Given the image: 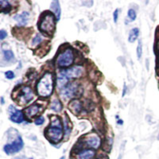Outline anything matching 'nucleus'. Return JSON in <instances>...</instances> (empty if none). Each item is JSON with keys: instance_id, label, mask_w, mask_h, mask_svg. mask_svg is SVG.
I'll list each match as a JSON object with an SVG mask.
<instances>
[{"instance_id": "3", "label": "nucleus", "mask_w": 159, "mask_h": 159, "mask_svg": "<svg viewBox=\"0 0 159 159\" xmlns=\"http://www.w3.org/2000/svg\"><path fill=\"white\" fill-rule=\"evenodd\" d=\"M83 92L81 86L77 83H71L67 84L61 90V96L65 99H72L76 96H80Z\"/></svg>"}, {"instance_id": "21", "label": "nucleus", "mask_w": 159, "mask_h": 159, "mask_svg": "<svg viewBox=\"0 0 159 159\" xmlns=\"http://www.w3.org/2000/svg\"><path fill=\"white\" fill-rule=\"evenodd\" d=\"M3 57H4V59H5L6 61H11L12 59H14V57H15V54H14V52H13L11 50H4Z\"/></svg>"}, {"instance_id": "31", "label": "nucleus", "mask_w": 159, "mask_h": 159, "mask_svg": "<svg viewBox=\"0 0 159 159\" xmlns=\"http://www.w3.org/2000/svg\"><path fill=\"white\" fill-rule=\"evenodd\" d=\"M97 159H108V158H107V157H99V158H97Z\"/></svg>"}, {"instance_id": "15", "label": "nucleus", "mask_w": 159, "mask_h": 159, "mask_svg": "<svg viewBox=\"0 0 159 159\" xmlns=\"http://www.w3.org/2000/svg\"><path fill=\"white\" fill-rule=\"evenodd\" d=\"M68 77L65 75V71H62L59 73V76L57 77V86L60 89H62V88H65L66 84L68 82Z\"/></svg>"}, {"instance_id": "11", "label": "nucleus", "mask_w": 159, "mask_h": 159, "mask_svg": "<svg viewBox=\"0 0 159 159\" xmlns=\"http://www.w3.org/2000/svg\"><path fill=\"white\" fill-rule=\"evenodd\" d=\"M50 9L52 10L53 14H54L56 19L59 21L61 18V6H60V2L57 0H54L51 2Z\"/></svg>"}, {"instance_id": "23", "label": "nucleus", "mask_w": 159, "mask_h": 159, "mask_svg": "<svg viewBox=\"0 0 159 159\" xmlns=\"http://www.w3.org/2000/svg\"><path fill=\"white\" fill-rule=\"evenodd\" d=\"M42 37L40 34H37L36 36L34 37V38L33 39L32 44L34 45H38V44H40L41 42H42Z\"/></svg>"}, {"instance_id": "6", "label": "nucleus", "mask_w": 159, "mask_h": 159, "mask_svg": "<svg viewBox=\"0 0 159 159\" xmlns=\"http://www.w3.org/2000/svg\"><path fill=\"white\" fill-rule=\"evenodd\" d=\"M63 130L59 127H50L45 130V136L49 140L54 143H60L63 139Z\"/></svg>"}, {"instance_id": "20", "label": "nucleus", "mask_w": 159, "mask_h": 159, "mask_svg": "<svg viewBox=\"0 0 159 159\" xmlns=\"http://www.w3.org/2000/svg\"><path fill=\"white\" fill-rule=\"evenodd\" d=\"M51 127H59V128H62V125L61 123V120L57 116H53L52 118V121H51Z\"/></svg>"}, {"instance_id": "18", "label": "nucleus", "mask_w": 159, "mask_h": 159, "mask_svg": "<svg viewBox=\"0 0 159 159\" xmlns=\"http://www.w3.org/2000/svg\"><path fill=\"white\" fill-rule=\"evenodd\" d=\"M51 109L52 111H54L56 112H60L62 110V104L60 102V100H58L57 99H53L51 103Z\"/></svg>"}, {"instance_id": "12", "label": "nucleus", "mask_w": 159, "mask_h": 159, "mask_svg": "<svg viewBox=\"0 0 159 159\" xmlns=\"http://www.w3.org/2000/svg\"><path fill=\"white\" fill-rule=\"evenodd\" d=\"M86 143H87L88 146H89L92 148L98 149L99 146H100L101 142H100V139L97 135H92L90 136L86 140Z\"/></svg>"}, {"instance_id": "9", "label": "nucleus", "mask_w": 159, "mask_h": 159, "mask_svg": "<svg viewBox=\"0 0 159 159\" xmlns=\"http://www.w3.org/2000/svg\"><path fill=\"white\" fill-rule=\"evenodd\" d=\"M65 75L68 77V79H72V78H78L82 75L83 69L80 66H74L70 69L65 71Z\"/></svg>"}, {"instance_id": "25", "label": "nucleus", "mask_w": 159, "mask_h": 159, "mask_svg": "<svg viewBox=\"0 0 159 159\" xmlns=\"http://www.w3.org/2000/svg\"><path fill=\"white\" fill-rule=\"evenodd\" d=\"M35 124L38 125V126H40V125H42L44 123H45V119L42 116H40V117L37 118L34 121Z\"/></svg>"}, {"instance_id": "13", "label": "nucleus", "mask_w": 159, "mask_h": 159, "mask_svg": "<svg viewBox=\"0 0 159 159\" xmlns=\"http://www.w3.org/2000/svg\"><path fill=\"white\" fill-rule=\"evenodd\" d=\"M95 151L93 150H82L77 154V159H92L95 157Z\"/></svg>"}, {"instance_id": "4", "label": "nucleus", "mask_w": 159, "mask_h": 159, "mask_svg": "<svg viewBox=\"0 0 159 159\" xmlns=\"http://www.w3.org/2000/svg\"><path fill=\"white\" fill-rule=\"evenodd\" d=\"M74 61V55L72 49H68L58 56L57 63L60 67H68L70 66Z\"/></svg>"}, {"instance_id": "8", "label": "nucleus", "mask_w": 159, "mask_h": 159, "mask_svg": "<svg viewBox=\"0 0 159 159\" xmlns=\"http://www.w3.org/2000/svg\"><path fill=\"white\" fill-rule=\"evenodd\" d=\"M33 97H34L33 92L29 87H23L18 93V100L22 102V103H29Z\"/></svg>"}, {"instance_id": "33", "label": "nucleus", "mask_w": 159, "mask_h": 159, "mask_svg": "<svg viewBox=\"0 0 159 159\" xmlns=\"http://www.w3.org/2000/svg\"><path fill=\"white\" fill-rule=\"evenodd\" d=\"M157 139H158V140H159V134H158V136H157Z\"/></svg>"}, {"instance_id": "2", "label": "nucleus", "mask_w": 159, "mask_h": 159, "mask_svg": "<svg viewBox=\"0 0 159 159\" xmlns=\"http://www.w3.org/2000/svg\"><path fill=\"white\" fill-rule=\"evenodd\" d=\"M55 25H56V20H55L54 15L51 13L46 12V14L44 15L43 18L41 20L39 29L42 32L50 35L54 32Z\"/></svg>"}, {"instance_id": "19", "label": "nucleus", "mask_w": 159, "mask_h": 159, "mask_svg": "<svg viewBox=\"0 0 159 159\" xmlns=\"http://www.w3.org/2000/svg\"><path fill=\"white\" fill-rule=\"evenodd\" d=\"M0 4H1V11L2 12L8 13L11 10V5H10L8 1H0Z\"/></svg>"}, {"instance_id": "32", "label": "nucleus", "mask_w": 159, "mask_h": 159, "mask_svg": "<svg viewBox=\"0 0 159 159\" xmlns=\"http://www.w3.org/2000/svg\"><path fill=\"white\" fill-rule=\"evenodd\" d=\"M1 99H2V104H3L4 103V100H3V98H1Z\"/></svg>"}, {"instance_id": "5", "label": "nucleus", "mask_w": 159, "mask_h": 159, "mask_svg": "<svg viewBox=\"0 0 159 159\" xmlns=\"http://www.w3.org/2000/svg\"><path fill=\"white\" fill-rule=\"evenodd\" d=\"M23 146L24 143L23 141H22V139L21 138V136L18 135V137L12 143L5 145L3 147V150L6 154H8V155H11V154L19 152L23 148Z\"/></svg>"}, {"instance_id": "26", "label": "nucleus", "mask_w": 159, "mask_h": 159, "mask_svg": "<svg viewBox=\"0 0 159 159\" xmlns=\"http://www.w3.org/2000/svg\"><path fill=\"white\" fill-rule=\"evenodd\" d=\"M5 76L8 80H12L15 78V73L12 71H7L5 72Z\"/></svg>"}, {"instance_id": "30", "label": "nucleus", "mask_w": 159, "mask_h": 159, "mask_svg": "<svg viewBox=\"0 0 159 159\" xmlns=\"http://www.w3.org/2000/svg\"><path fill=\"white\" fill-rule=\"evenodd\" d=\"M126 91H127V86H126V84H124V88H123V96H124L125 94H126Z\"/></svg>"}, {"instance_id": "22", "label": "nucleus", "mask_w": 159, "mask_h": 159, "mask_svg": "<svg viewBox=\"0 0 159 159\" xmlns=\"http://www.w3.org/2000/svg\"><path fill=\"white\" fill-rule=\"evenodd\" d=\"M142 54H143V45H142L141 41H139L137 46V56L138 59H140L142 57Z\"/></svg>"}, {"instance_id": "1", "label": "nucleus", "mask_w": 159, "mask_h": 159, "mask_svg": "<svg viewBox=\"0 0 159 159\" xmlns=\"http://www.w3.org/2000/svg\"><path fill=\"white\" fill-rule=\"evenodd\" d=\"M53 90V78L50 72H46L39 80L37 85V91L40 96L48 97Z\"/></svg>"}, {"instance_id": "16", "label": "nucleus", "mask_w": 159, "mask_h": 159, "mask_svg": "<svg viewBox=\"0 0 159 159\" xmlns=\"http://www.w3.org/2000/svg\"><path fill=\"white\" fill-rule=\"evenodd\" d=\"M82 108L81 103H80L78 100H74L69 104V109L72 111L74 114H79Z\"/></svg>"}, {"instance_id": "7", "label": "nucleus", "mask_w": 159, "mask_h": 159, "mask_svg": "<svg viewBox=\"0 0 159 159\" xmlns=\"http://www.w3.org/2000/svg\"><path fill=\"white\" fill-rule=\"evenodd\" d=\"M10 113V119L15 123H22L24 121V116L21 111H18L14 106L11 105L8 109Z\"/></svg>"}, {"instance_id": "17", "label": "nucleus", "mask_w": 159, "mask_h": 159, "mask_svg": "<svg viewBox=\"0 0 159 159\" xmlns=\"http://www.w3.org/2000/svg\"><path fill=\"white\" fill-rule=\"evenodd\" d=\"M139 34V30L138 28H134V29L130 30V33H129L128 36V41L130 43H134L137 40Z\"/></svg>"}, {"instance_id": "27", "label": "nucleus", "mask_w": 159, "mask_h": 159, "mask_svg": "<svg viewBox=\"0 0 159 159\" xmlns=\"http://www.w3.org/2000/svg\"><path fill=\"white\" fill-rule=\"evenodd\" d=\"M7 34L5 30H0V39L3 40L4 38H7Z\"/></svg>"}, {"instance_id": "14", "label": "nucleus", "mask_w": 159, "mask_h": 159, "mask_svg": "<svg viewBox=\"0 0 159 159\" xmlns=\"http://www.w3.org/2000/svg\"><path fill=\"white\" fill-rule=\"evenodd\" d=\"M40 107L39 105L38 104H34L31 105L30 107H29L28 108H26L25 110V115L28 116V117H34V116H36L37 114L39 111Z\"/></svg>"}, {"instance_id": "24", "label": "nucleus", "mask_w": 159, "mask_h": 159, "mask_svg": "<svg viewBox=\"0 0 159 159\" xmlns=\"http://www.w3.org/2000/svg\"><path fill=\"white\" fill-rule=\"evenodd\" d=\"M128 18L130 21H134L136 18V12L134 10L130 9L128 11Z\"/></svg>"}, {"instance_id": "10", "label": "nucleus", "mask_w": 159, "mask_h": 159, "mask_svg": "<svg viewBox=\"0 0 159 159\" xmlns=\"http://www.w3.org/2000/svg\"><path fill=\"white\" fill-rule=\"evenodd\" d=\"M29 17H30L29 13L26 12V11H24V12H22V14H18V15H15L14 19L18 22V25H25L28 23Z\"/></svg>"}, {"instance_id": "29", "label": "nucleus", "mask_w": 159, "mask_h": 159, "mask_svg": "<svg viewBox=\"0 0 159 159\" xmlns=\"http://www.w3.org/2000/svg\"><path fill=\"white\" fill-rule=\"evenodd\" d=\"M13 159H28L27 157H25V156H20V157H16Z\"/></svg>"}, {"instance_id": "28", "label": "nucleus", "mask_w": 159, "mask_h": 159, "mask_svg": "<svg viewBox=\"0 0 159 159\" xmlns=\"http://www.w3.org/2000/svg\"><path fill=\"white\" fill-rule=\"evenodd\" d=\"M118 17H119V10L116 9L113 13V18H114V22H117Z\"/></svg>"}]
</instances>
